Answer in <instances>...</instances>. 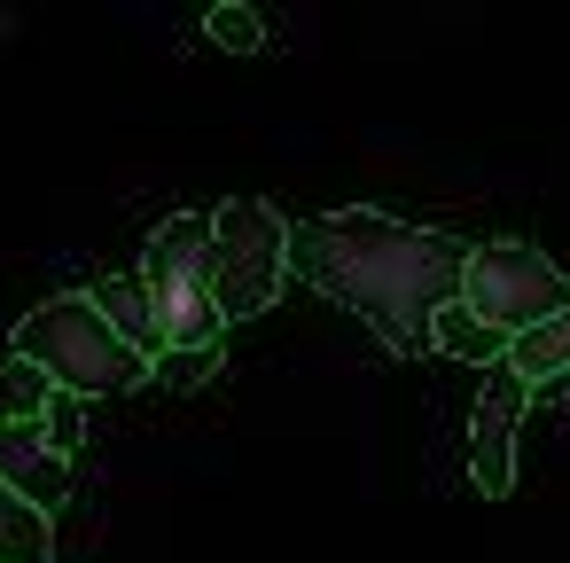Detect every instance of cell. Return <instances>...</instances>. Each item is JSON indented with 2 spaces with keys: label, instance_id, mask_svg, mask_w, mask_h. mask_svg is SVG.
<instances>
[{
  "label": "cell",
  "instance_id": "cell-1",
  "mask_svg": "<svg viewBox=\"0 0 570 563\" xmlns=\"http://www.w3.org/2000/svg\"><path fill=\"white\" fill-rule=\"evenodd\" d=\"M289 266H297V282H313L321 298L360 313L391 352H422L430 321L461 298L469 243L352 204V212H321V220L289 227Z\"/></svg>",
  "mask_w": 570,
  "mask_h": 563
},
{
  "label": "cell",
  "instance_id": "cell-2",
  "mask_svg": "<svg viewBox=\"0 0 570 563\" xmlns=\"http://www.w3.org/2000/svg\"><path fill=\"white\" fill-rule=\"evenodd\" d=\"M17 360H32L63 399H110V391L149 384V360L126 352V344L110 337V321H102L79 290L32 305V313L17 321Z\"/></svg>",
  "mask_w": 570,
  "mask_h": 563
},
{
  "label": "cell",
  "instance_id": "cell-3",
  "mask_svg": "<svg viewBox=\"0 0 570 563\" xmlns=\"http://www.w3.org/2000/svg\"><path fill=\"white\" fill-rule=\"evenodd\" d=\"M141 298H149V321H157V352H196V344H219V305H212V212H173L157 235H149V259H141Z\"/></svg>",
  "mask_w": 570,
  "mask_h": 563
},
{
  "label": "cell",
  "instance_id": "cell-4",
  "mask_svg": "<svg viewBox=\"0 0 570 563\" xmlns=\"http://www.w3.org/2000/svg\"><path fill=\"white\" fill-rule=\"evenodd\" d=\"M289 282V220L266 196H227L212 212V305L219 321H250Z\"/></svg>",
  "mask_w": 570,
  "mask_h": 563
},
{
  "label": "cell",
  "instance_id": "cell-5",
  "mask_svg": "<svg viewBox=\"0 0 570 563\" xmlns=\"http://www.w3.org/2000/svg\"><path fill=\"white\" fill-rule=\"evenodd\" d=\"M453 305H469L500 337H523V329H539V321H554L570 305V274L547 251H531V243H476L469 266H461V298Z\"/></svg>",
  "mask_w": 570,
  "mask_h": 563
},
{
  "label": "cell",
  "instance_id": "cell-6",
  "mask_svg": "<svg viewBox=\"0 0 570 563\" xmlns=\"http://www.w3.org/2000/svg\"><path fill=\"white\" fill-rule=\"evenodd\" d=\"M515 430H523V384L508 368H484V391L469 415V477L484 501H500L515 485Z\"/></svg>",
  "mask_w": 570,
  "mask_h": 563
},
{
  "label": "cell",
  "instance_id": "cell-7",
  "mask_svg": "<svg viewBox=\"0 0 570 563\" xmlns=\"http://www.w3.org/2000/svg\"><path fill=\"white\" fill-rule=\"evenodd\" d=\"M0 485L48 516V508L71 493V462H63V454H48L40 423H0Z\"/></svg>",
  "mask_w": 570,
  "mask_h": 563
},
{
  "label": "cell",
  "instance_id": "cell-8",
  "mask_svg": "<svg viewBox=\"0 0 570 563\" xmlns=\"http://www.w3.org/2000/svg\"><path fill=\"white\" fill-rule=\"evenodd\" d=\"M87 305L110 321V337H118L126 352L157 360V321H149V298H141V282H134V274H102V282L87 290Z\"/></svg>",
  "mask_w": 570,
  "mask_h": 563
},
{
  "label": "cell",
  "instance_id": "cell-9",
  "mask_svg": "<svg viewBox=\"0 0 570 563\" xmlns=\"http://www.w3.org/2000/svg\"><path fill=\"white\" fill-rule=\"evenodd\" d=\"M500 368L531 391V384H547V376H570V305L554 313V321H539V329H523V337H508V352H500Z\"/></svg>",
  "mask_w": 570,
  "mask_h": 563
},
{
  "label": "cell",
  "instance_id": "cell-10",
  "mask_svg": "<svg viewBox=\"0 0 570 563\" xmlns=\"http://www.w3.org/2000/svg\"><path fill=\"white\" fill-rule=\"evenodd\" d=\"M56 555V532L32 501H17L9 485H0V563H48Z\"/></svg>",
  "mask_w": 570,
  "mask_h": 563
},
{
  "label": "cell",
  "instance_id": "cell-11",
  "mask_svg": "<svg viewBox=\"0 0 570 563\" xmlns=\"http://www.w3.org/2000/svg\"><path fill=\"white\" fill-rule=\"evenodd\" d=\"M430 344H438V352H453V360H476V368H492V360L508 352V337H500V329H484L469 305H445V313L430 321Z\"/></svg>",
  "mask_w": 570,
  "mask_h": 563
},
{
  "label": "cell",
  "instance_id": "cell-12",
  "mask_svg": "<svg viewBox=\"0 0 570 563\" xmlns=\"http://www.w3.org/2000/svg\"><path fill=\"white\" fill-rule=\"evenodd\" d=\"M48 399H56V384L32 368V360H0V423H40L48 415Z\"/></svg>",
  "mask_w": 570,
  "mask_h": 563
},
{
  "label": "cell",
  "instance_id": "cell-13",
  "mask_svg": "<svg viewBox=\"0 0 570 563\" xmlns=\"http://www.w3.org/2000/svg\"><path fill=\"white\" fill-rule=\"evenodd\" d=\"M219 360H227V344H196V352H157V360H149V384H165V391H196V384H212V376H219Z\"/></svg>",
  "mask_w": 570,
  "mask_h": 563
},
{
  "label": "cell",
  "instance_id": "cell-14",
  "mask_svg": "<svg viewBox=\"0 0 570 563\" xmlns=\"http://www.w3.org/2000/svg\"><path fill=\"white\" fill-rule=\"evenodd\" d=\"M204 32H212L227 56H258V48H266V17H258V9H243V0H219V9L204 17Z\"/></svg>",
  "mask_w": 570,
  "mask_h": 563
},
{
  "label": "cell",
  "instance_id": "cell-15",
  "mask_svg": "<svg viewBox=\"0 0 570 563\" xmlns=\"http://www.w3.org/2000/svg\"><path fill=\"white\" fill-rule=\"evenodd\" d=\"M40 438H48V454H63V462H71V454H79V438H87V407L56 391V399H48V415H40Z\"/></svg>",
  "mask_w": 570,
  "mask_h": 563
}]
</instances>
